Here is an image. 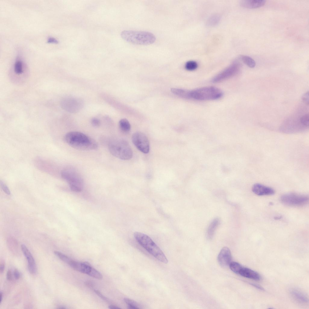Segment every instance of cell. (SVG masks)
Segmentation results:
<instances>
[{
	"label": "cell",
	"instance_id": "cell-8",
	"mask_svg": "<svg viewBox=\"0 0 309 309\" xmlns=\"http://www.w3.org/2000/svg\"><path fill=\"white\" fill-rule=\"evenodd\" d=\"M241 64L237 61L230 65L215 76L212 80L213 83H217L232 77L237 74L241 68Z\"/></svg>",
	"mask_w": 309,
	"mask_h": 309
},
{
	"label": "cell",
	"instance_id": "cell-4",
	"mask_svg": "<svg viewBox=\"0 0 309 309\" xmlns=\"http://www.w3.org/2000/svg\"><path fill=\"white\" fill-rule=\"evenodd\" d=\"M108 148L110 153L114 156L121 160L131 159L133 152L129 143L122 139L113 140L109 142Z\"/></svg>",
	"mask_w": 309,
	"mask_h": 309
},
{
	"label": "cell",
	"instance_id": "cell-16",
	"mask_svg": "<svg viewBox=\"0 0 309 309\" xmlns=\"http://www.w3.org/2000/svg\"><path fill=\"white\" fill-rule=\"evenodd\" d=\"M220 220L218 218L214 219L209 224L206 232V236L209 239H211L216 230L220 224Z\"/></svg>",
	"mask_w": 309,
	"mask_h": 309
},
{
	"label": "cell",
	"instance_id": "cell-1",
	"mask_svg": "<svg viewBox=\"0 0 309 309\" xmlns=\"http://www.w3.org/2000/svg\"><path fill=\"white\" fill-rule=\"evenodd\" d=\"M64 141L71 147L77 150L89 151L96 149L97 141L88 135L80 132L72 131L65 134Z\"/></svg>",
	"mask_w": 309,
	"mask_h": 309
},
{
	"label": "cell",
	"instance_id": "cell-25",
	"mask_svg": "<svg viewBox=\"0 0 309 309\" xmlns=\"http://www.w3.org/2000/svg\"><path fill=\"white\" fill-rule=\"evenodd\" d=\"M229 266L230 269L234 273L239 274L242 266L239 263L235 262H231Z\"/></svg>",
	"mask_w": 309,
	"mask_h": 309
},
{
	"label": "cell",
	"instance_id": "cell-23",
	"mask_svg": "<svg viewBox=\"0 0 309 309\" xmlns=\"http://www.w3.org/2000/svg\"><path fill=\"white\" fill-rule=\"evenodd\" d=\"M125 302L127 304L128 308L129 309H140V306L136 302L129 299L125 298L124 299Z\"/></svg>",
	"mask_w": 309,
	"mask_h": 309
},
{
	"label": "cell",
	"instance_id": "cell-19",
	"mask_svg": "<svg viewBox=\"0 0 309 309\" xmlns=\"http://www.w3.org/2000/svg\"><path fill=\"white\" fill-rule=\"evenodd\" d=\"M14 70L15 73L18 75L24 72V64L21 59H18L15 61L14 65Z\"/></svg>",
	"mask_w": 309,
	"mask_h": 309
},
{
	"label": "cell",
	"instance_id": "cell-29",
	"mask_svg": "<svg viewBox=\"0 0 309 309\" xmlns=\"http://www.w3.org/2000/svg\"><path fill=\"white\" fill-rule=\"evenodd\" d=\"M0 184L1 187L4 192L8 195H10L11 192L8 188L6 184L1 180L0 181Z\"/></svg>",
	"mask_w": 309,
	"mask_h": 309
},
{
	"label": "cell",
	"instance_id": "cell-34",
	"mask_svg": "<svg viewBox=\"0 0 309 309\" xmlns=\"http://www.w3.org/2000/svg\"><path fill=\"white\" fill-rule=\"evenodd\" d=\"M47 42L50 43H58V40L56 38L53 37H49L47 39Z\"/></svg>",
	"mask_w": 309,
	"mask_h": 309
},
{
	"label": "cell",
	"instance_id": "cell-13",
	"mask_svg": "<svg viewBox=\"0 0 309 309\" xmlns=\"http://www.w3.org/2000/svg\"><path fill=\"white\" fill-rule=\"evenodd\" d=\"M21 247L22 250L27 260L29 272L32 274L35 273L37 271L36 265L32 254L25 245L22 244Z\"/></svg>",
	"mask_w": 309,
	"mask_h": 309
},
{
	"label": "cell",
	"instance_id": "cell-3",
	"mask_svg": "<svg viewBox=\"0 0 309 309\" xmlns=\"http://www.w3.org/2000/svg\"><path fill=\"white\" fill-rule=\"evenodd\" d=\"M121 36L127 42L140 45L151 44L156 39L155 36L153 33L145 31L124 30L121 32Z\"/></svg>",
	"mask_w": 309,
	"mask_h": 309
},
{
	"label": "cell",
	"instance_id": "cell-33",
	"mask_svg": "<svg viewBox=\"0 0 309 309\" xmlns=\"http://www.w3.org/2000/svg\"><path fill=\"white\" fill-rule=\"evenodd\" d=\"M94 291L96 294L103 300L106 301H109V300L107 298L103 295L99 291L95 290Z\"/></svg>",
	"mask_w": 309,
	"mask_h": 309
},
{
	"label": "cell",
	"instance_id": "cell-32",
	"mask_svg": "<svg viewBox=\"0 0 309 309\" xmlns=\"http://www.w3.org/2000/svg\"><path fill=\"white\" fill-rule=\"evenodd\" d=\"M84 283L90 289H94V290H95L94 289V283L92 281L90 280L86 281L84 282Z\"/></svg>",
	"mask_w": 309,
	"mask_h": 309
},
{
	"label": "cell",
	"instance_id": "cell-2",
	"mask_svg": "<svg viewBox=\"0 0 309 309\" xmlns=\"http://www.w3.org/2000/svg\"><path fill=\"white\" fill-rule=\"evenodd\" d=\"M134 236L137 242L150 254L159 261L167 264L168 260L162 251L147 235L136 232Z\"/></svg>",
	"mask_w": 309,
	"mask_h": 309
},
{
	"label": "cell",
	"instance_id": "cell-7",
	"mask_svg": "<svg viewBox=\"0 0 309 309\" xmlns=\"http://www.w3.org/2000/svg\"><path fill=\"white\" fill-rule=\"evenodd\" d=\"M280 200L283 204L288 206H301L308 202L309 197L306 195L291 193L282 195Z\"/></svg>",
	"mask_w": 309,
	"mask_h": 309
},
{
	"label": "cell",
	"instance_id": "cell-14",
	"mask_svg": "<svg viewBox=\"0 0 309 309\" xmlns=\"http://www.w3.org/2000/svg\"><path fill=\"white\" fill-rule=\"evenodd\" d=\"M239 274L244 277L256 280H259L261 279L260 276L257 272L249 268L243 266Z\"/></svg>",
	"mask_w": 309,
	"mask_h": 309
},
{
	"label": "cell",
	"instance_id": "cell-17",
	"mask_svg": "<svg viewBox=\"0 0 309 309\" xmlns=\"http://www.w3.org/2000/svg\"><path fill=\"white\" fill-rule=\"evenodd\" d=\"M290 293L293 298L300 303L304 304L308 301V299L306 296L301 292L297 289H292L290 291Z\"/></svg>",
	"mask_w": 309,
	"mask_h": 309
},
{
	"label": "cell",
	"instance_id": "cell-36",
	"mask_svg": "<svg viewBox=\"0 0 309 309\" xmlns=\"http://www.w3.org/2000/svg\"><path fill=\"white\" fill-rule=\"evenodd\" d=\"M14 276L15 278L16 279H18L20 277V274L18 271V270L15 269L14 272Z\"/></svg>",
	"mask_w": 309,
	"mask_h": 309
},
{
	"label": "cell",
	"instance_id": "cell-28",
	"mask_svg": "<svg viewBox=\"0 0 309 309\" xmlns=\"http://www.w3.org/2000/svg\"><path fill=\"white\" fill-rule=\"evenodd\" d=\"M300 122L303 126L306 127H308L309 122V114H306L301 117L300 119Z\"/></svg>",
	"mask_w": 309,
	"mask_h": 309
},
{
	"label": "cell",
	"instance_id": "cell-11",
	"mask_svg": "<svg viewBox=\"0 0 309 309\" xmlns=\"http://www.w3.org/2000/svg\"><path fill=\"white\" fill-rule=\"evenodd\" d=\"M231 255L230 249L227 247H223L218 257L219 265L223 267L227 266L231 262Z\"/></svg>",
	"mask_w": 309,
	"mask_h": 309
},
{
	"label": "cell",
	"instance_id": "cell-35",
	"mask_svg": "<svg viewBox=\"0 0 309 309\" xmlns=\"http://www.w3.org/2000/svg\"><path fill=\"white\" fill-rule=\"evenodd\" d=\"M7 279L10 281L12 279V273L11 271L10 270H8L7 272Z\"/></svg>",
	"mask_w": 309,
	"mask_h": 309
},
{
	"label": "cell",
	"instance_id": "cell-6",
	"mask_svg": "<svg viewBox=\"0 0 309 309\" xmlns=\"http://www.w3.org/2000/svg\"><path fill=\"white\" fill-rule=\"evenodd\" d=\"M61 176L62 178L68 183L72 191L81 192L83 186V181L80 174L74 168L68 167L61 171Z\"/></svg>",
	"mask_w": 309,
	"mask_h": 309
},
{
	"label": "cell",
	"instance_id": "cell-27",
	"mask_svg": "<svg viewBox=\"0 0 309 309\" xmlns=\"http://www.w3.org/2000/svg\"><path fill=\"white\" fill-rule=\"evenodd\" d=\"M88 275L91 277L99 279H101L103 277L102 274L98 271L92 267Z\"/></svg>",
	"mask_w": 309,
	"mask_h": 309
},
{
	"label": "cell",
	"instance_id": "cell-30",
	"mask_svg": "<svg viewBox=\"0 0 309 309\" xmlns=\"http://www.w3.org/2000/svg\"><path fill=\"white\" fill-rule=\"evenodd\" d=\"M91 123L92 125L95 127L99 126L100 123V120L95 118H93L91 119Z\"/></svg>",
	"mask_w": 309,
	"mask_h": 309
},
{
	"label": "cell",
	"instance_id": "cell-10",
	"mask_svg": "<svg viewBox=\"0 0 309 309\" xmlns=\"http://www.w3.org/2000/svg\"><path fill=\"white\" fill-rule=\"evenodd\" d=\"M132 139L133 143L139 150L145 154L149 152V142L145 134L140 132H136L132 135Z\"/></svg>",
	"mask_w": 309,
	"mask_h": 309
},
{
	"label": "cell",
	"instance_id": "cell-5",
	"mask_svg": "<svg viewBox=\"0 0 309 309\" xmlns=\"http://www.w3.org/2000/svg\"><path fill=\"white\" fill-rule=\"evenodd\" d=\"M223 93L215 87H204L190 91V99L199 100H213L222 97Z\"/></svg>",
	"mask_w": 309,
	"mask_h": 309
},
{
	"label": "cell",
	"instance_id": "cell-21",
	"mask_svg": "<svg viewBox=\"0 0 309 309\" xmlns=\"http://www.w3.org/2000/svg\"><path fill=\"white\" fill-rule=\"evenodd\" d=\"M220 19V16L218 14H213L206 21V24L209 26L216 25L219 22Z\"/></svg>",
	"mask_w": 309,
	"mask_h": 309
},
{
	"label": "cell",
	"instance_id": "cell-24",
	"mask_svg": "<svg viewBox=\"0 0 309 309\" xmlns=\"http://www.w3.org/2000/svg\"><path fill=\"white\" fill-rule=\"evenodd\" d=\"M54 253L62 260L68 264V265L72 260L67 256L60 252L56 251L54 252Z\"/></svg>",
	"mask_w": 309,
	"mask_h": 309
},
{
	"label": "cell",
	"instance_id": "cell-31",
	"mask_svg": "<svg viewBox=\"0 0 309 309\" xmlns=\"http://www.w3.org/2000/svg\"><path fill=\"white\" fill-rule=\"evenodd\" d=\"M309 96L308 91L304 94L303 95L302 97L303 101L307 105H308L309 104Z\"/></svg>",
	"mask_w": 309,
	"mask_h": 309
},
{
	"label": "cell",
	"instance_id": "cell-15",
	"mask_svg": "<svg viewBox=\"0 0 309 309\" xmlns=\"http://www.w3.org/2000/svg\"><path fill=\"white\" fill-rule=\"evenodd\" d=\"M266 1L265 0H244L240 2V5L248 8H255L263 6Z\"/></svg>",
	"mask_w": 309,
	"mask_h": 309
},
{
	"label": "cell",
	"instance_id": "cell-40",
	"mask_svg": "<svg viewBox=\"0 0 309 309\" xmlns=\"http://www.w3.org/2000/svg\"><path fill=\"white\" fill-rule=\"evenodd\" d=\"M3 297L2 293L1 292L0 293V303H1L2 301Z\"/></svg>",
	"mask_w": 309,
	"mask_h": 309
},
{
	"label": "cell",
	"instance_id": "cell-9",
	"mask_svg": "<svg viewBox=\"0 0 309 309\" xmlns=\"http://www.w3.org/2000/svg\"><path fill=\"white\" fill-rule=\"evenodd\" d=\"M61 105L65 110L70 113H76L81 109L83 102L80 99L73 97H66L61 101Z\"/></svg>",
	"mask_w": 309,
	"mask_h": 309
},
{
	"label": "cell",
	"instance_id": "cell-22",
	"mask_svg": "<svg viewBox=\"0 0 309 309\" xmlns=\"http://www.w3.org/2000/svg\"><path fill=\"white\" fill-rule=\"evenodd\" d=\"M240 57L242 61L249 67L253 68L255 67V62L250 57L246 55H241Z\"/></svg>",
	"mask_w": 309,
	"mask_h": 309
},
{
	"label": "cell",
	"instance_id": "cell-39",
	"mask_svg": "<svg viewBox=\"0 0 309 309\" xmlns=\"http://www.w3.org/2000/svg\"><path fill=\"white\" fill-rule=\"evenodd\" d=\"M109 308L110 309H119L120 307L113 305H110L109 306Z\"/></svg>",
	"mask_w": 309,
	"mask_h": 309
},
{
	"label": "cell",
	"instance_id": "cell-41",
	"mask_svg": "<svg viewBox=\"0 0 309 309\" xmlns=\"http://www.w3.org/2000/svg\"><path fill=\"white\" fill-rule=\"evenodd\" d=\"M58 308H59V309H65V308H66L65 307L63 306H60Z\"/></svg>",
	"mask_w": 309,
	"mask_h": 309
},
{
	"label": "cell",
	"instance_id": "cell-26",
	"mask_svg": "<svg viewBox=\"0 0 309 309\" xmlns=\"http://www.w3.org/2000/svg\"><path fill=\"white\" fill-rule=\"evenodd\" d=\"M185 67L186 69L187 70L193 71L197 68L198 64L195 61H189L186 63Z\"/></svg>",
	"mask_w": 309,
	"mask_h": 309
},
{
	"label": "cell",
	"instance_id": "cell-18",
	"mask_svg": "<svg viewBox=\"0 0 309 309\" xmlns=\"http://www.w3.org/2000/svg\"><path fill=\"white\" fill-rule=\"evenodd\" d=\"M171 91L174 94L180 97L186 99H190V91L174 88H172Z\"/></svg>",
	"mask_w": 309,
	"mask_h": 309
},
{
	"label": "cell",
	"instance_id": "cell-12",
	"mask_svg": "<svg viewBox=\"0 0 309 309\" xmlns=\"http://www.w3.org/2000/svg\"><path fill=\"white\" fill-rule=\"evenodd\" d=\"M252 191L256 194L260 196L272 195L275 193L272 188L259 183L253 185Z\"/></svg>",
	"mask_w": 309,
	"mask_h": 309
},
{
	"label": "cell",
	"instance_id": "cell-20",
	"mask_svg": "<svg viewBox=\"0 0 309 309\" xmlns=\"http://www.w3.org/2000/svg\"><path fill=\"white\" fill-rule=\"evenodd\" d=\"M119 126L120 130L123 132L128 133L130 130V124L126 119H122L119 121Z\"/></svg>",
	"mask_w": 309,
	"mask_h": 309
},
{
	"label": "cell",
	"instance_id": "cell-38",
	"mask_svg": "<svg viewBox=\"0 0 309 309\" xmlns=\"http://www.w3.org/2000/svg\"><path fill=\"white\" fill-rule=\"evenodd\" d=\"M5 268V265L4 263H1L0 266V272L1 273H2L4 269Z\"/></svg>",
	"mask_w": 309,
	"mask_h": 309
},
{
	"label": "cell",
	"instance_id": "cell-37",
	"mask_svg": "<svg viewBox=\"0 0 309 309\" xmlns=\"http://www.w3.org/2000/svg\"><path fill=\"white\" fill-rule=\"evenodd\" d=\"M250 284L251 285H252V286L255 287L257 288L258 289H259L260 290H264V288L262 287H261V286H259V285H257L256 284H253V283H250Z\"/></svg>",
	"mask_w": 309,
	"mask_h": 309
}]
</instances>
